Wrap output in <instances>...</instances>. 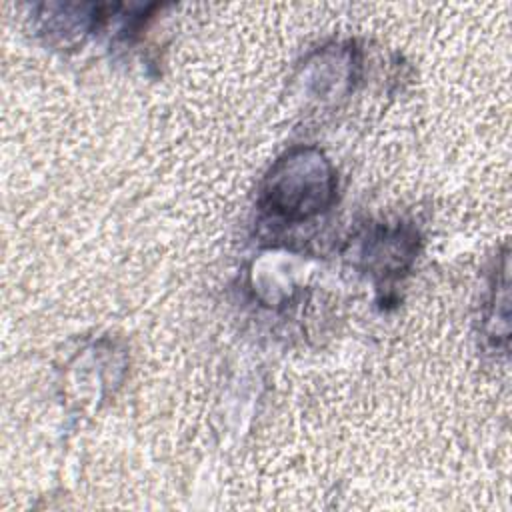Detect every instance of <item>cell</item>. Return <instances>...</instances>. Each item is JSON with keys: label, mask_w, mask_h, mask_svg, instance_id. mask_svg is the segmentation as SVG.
<instances>
[{"label": "cell", "mask_w": 512, "mask_h": 512, "mask_svg": "<svg viewBox=\"0 0 512 512\" xmlns=\"http://www.w3.org/2000/svg\"><path fill=\"white\" fill-rule=\"evenodd\" d=\"M336 188L330 160L318 148L300 146L272 164L260 188V204L276 218L302 222L326 212L334 204Z\"/></svg>", "instance_id": "cell-1"}, {"label": "cell", "mask_w": 512, "mask_h": 512, "mask_svg": "<svg viewBox=\"0 0 512 512\" xmlns=\"http://www.w3.org/2000/svg\"><path fill=\"white\" fill-rule=\"evenodd\" d=\"M418 236L414 230L406 228H380L370 240L364 244V254L368 258V268L372 274L388 278L402 276L416 252H418Z\"/></svg>", "instance_id": "cell-2"}]
</instances>
